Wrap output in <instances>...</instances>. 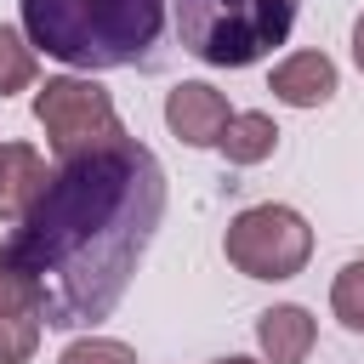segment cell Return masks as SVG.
<instances>
[{
    "mask_svg": "<svg viewBox=\"0 0 364 364\" xmlns=\"http://www.w3.org/2000/svg\"><path fill=\"white\" fill-rule=\"evenodd\" d=\"M165 216V171L136 136H108L68 154L34 210L0 245V262L28 273L46 330L108 318Z\"/></svg>",
    "mask_w": 364,
    "mask_h": 364,
    "instance_id": "cell-1",
    "label": "cell"
},
{
    "mask_svg": "<svg viewBox=\"0 0 364 364\" xmlns=\"http://www.w3.org/2000/svg\"><path fill=\"white\" fill-rule=\"evenodd\" d=\"M165 28V0H23V34L68 68L142 63Z\"/></svg>",
    "mask_w": 364,
    "mask_h": 364,
    "instance_id": "cell-2",
    "label": "cell"
},
{
    "mask_svg": "<svg viewBox=\"0 0 364 364\" xmlns=\"http://www.w3.org/2000/svg\"><path fill=\"white\" fill-rule=\"evenodd\" d=\"M301 0H176L182 46L210 68H250L290 40Z\"/></svg>",
    "mask_w": 364,
    "mask_h": 364,
    "instance_id": "cell-3",
    "label": "cell"
},
{
    "mask_svg": "<svg viewBox=\"0 0 364 364\" xmlns=\"http://www.w3.org/2000/svg\"><path fill=\"white\" fill-rule=\"evenodd\" d=\"M222 250H228V262H233L245 279L279 284V279H296V273L307 267V256H313V228H307V216L290 210V205H250V210H239V216L228 222Z\"/></svg>",
    "mask_w": 364,
    "mask_h": 364,
    "instance_id": "cell-4",
    "label": "cell"
},
{
    "mask_svg": "<svg viewBox=\"0 0 364 364\" xmlns=\"http://www.w3.org/2000/svg\"><path fill=\"white\" fill-rule=\"evenodd\" d=\"M34 119H40V131H46V142H51L57 159H68L80 148H97V142H108V136L125 131L114 97L97 80H80V74L46 80L40 97H34Z\"/></svg>",
    "mask_w": 364,
    "mask_h": 364,
    "instance_id": "cell-5",
    "label": "cell"
},
{
    "mask_svg": "<svg viewBox=\"0 0 364 364\" xmlns=\"http://www.w3.org/2000/svg\"><path fill=\"white\" fill-rule=\"evenodd\" d=\"M228 114H233L228 97H222L216 85H205V80H182V85H171V97H165V125H171V136L188 142V148H216Z\"/></svg>",
    "mask_w": 364,
    "mask_h": 364,
    "instance_id": "cell-6",
    "label": "cell"
},
{
    "mask_svg": "<svg viewBox=\"0 0 364 364\" xmlns=\"http://www.w3.org/2000/svg\"><path fill=\"white\" fill-rule=\"evenodd\" d=\"M336 63L324 57V51H290L273 74H267V91L279 97V102H290V108H324L330 97H336Z\"/></svg>",
    "mask_w": 364,
    "mask_h": 364,
    "instance_id": "cell-7",
    "label": "cell"
},
{
    "mask_svg": "<svg viewBox=\"0 0 364 364\" xmlns=\"http://www.w3.org/2000/svg\"><path fill=\"white\" fill-rule=\"evenodd\" d=\"M51 171L28 142H0V222H23L46 193Z\"/></svg>",
    "mask_w": 364,
    "mask_h": 364,
    "instance_id": "cell-8",
    "label": "cell"
},
{
    "mask_svg": "<svg viewBox=\"0 0 364 364\" xmlns=\"http://www.w3.org/2000/svg\"><path fill=\"white\" fill-rule=\"evenodd\" d=\"M256 341H262V358L267 364H307L313 341H318V324L307 307L284 301V307H267L256 318Z\"/></svg>",
    "mask_w": 364,
    "mask_h": 364,
    "instance_id": "cell-9",
    "label": "cell"
},
{
    "mask_svg": "<svg viewBox=\"0 0 364 364\" xmlns=\"http://www.w3.org/2000/svg\"><path fill=\"white\" fill-rule=\"evenodd\" d=\"M216 148L228 154V165H262L279 148V125H273V114H228Z\"/></svg>",
    "mask_w": 364,
    "mask_h": 364,
    "instance_id": "cell-10",
    "label": "cell"
},
{
    "mask_svg": "<svg viewBox=\"0 0 364 364\" xmlns=\"http://www.w3.org/2000/svg\"><path fill=\"white\" fill-rule=\"evenodd\" d=\"M28 85H34V46H28V34L0 23V97H17Z\"/></svg>",
    "mask_w": 364,
    "mask_h": 364,
    "instance_id": "cell-11",
    "label": "cell"
},
{
    "mask_svg": "<svg viewBox=\"0 0 364 364\" xmlns=\"http://www.w3.org/2000/svg\"><path fill=\"white\" fill-rule=\"evenodd\" d=\"M330 313L341 318V330L364 336V262H347L330 284Z\"/></svg>",
    "mask_w": 364,
    "mask_h": 364,
    "instance_id": "cell-12",
    "label": "cell"
},
{
    "mask_svg": "<svg viewBox=\"0 0 364 364\" xmlns=\"http://www.w3.org/2000/svg\"><path fill=\"white\" fill-rule=\"evenodd\" d=\"M57 364H136V347H125L114 336H80V341L63 347Z\"/></svg>",
    "mask_w": 364,
    "mask_h": 364,
    "instance_id": "cell-13",
    "label": "cell"
},
{
    "mask_svg": "<svg viewBox=\"0 0 364 364\" xmlns=\"http://www.w3.org/2000/svg\"><path fill=\"white\" fill-rule=\"evenodd\" d=\"M0 318H40V296L11 262H0Z\"/></svg>",
    "mask_w": 364,
    "mask_h": 364,
    "instance_id": "cell-14",
    "label": "cell"
},
{
    "mask_svg": "<svg viewBox=\"0 0 364 364\" xmlns=\"http://www.w3.org/2000/svg\"><path fill=\"white\" fill-rule=\"evenodd\" d=\"M40 347V318H0V364H28Z\"/></svg>",
    "mask_w": 364,
    "mask_h": 364,
    "instance_id": "cell-15",
    "label": "cell"
},
{
    "mask_svg": "<svg viewBox=\"0 0 364 364\" xmlns=\"http://www.w3.org/2000/svg\"><path fill=\"white\" fill-rule=\"evenodd\" d=\"M353 63L364 68V11H358V23H353Z\"/></svg>",
    "mask_w": 364,
    "mask_h": 364,
    "instance_id": "cell-16",
    "label": "cell"
},
{
    "mask_svg": "<svg viewBox=\"0 0 364 364\" xmlns=\"http://www.w3.org/2000/svg\"><path fill=\"white\" fill-rule=\"evenodd\" d=\"M216 364H256V358H216Z\"/></svg>",
    "mask_w": 364,
    "mask_h": 364,
    "instance_id": "cell-17",
    "label": "cell"
}]
</instances>
